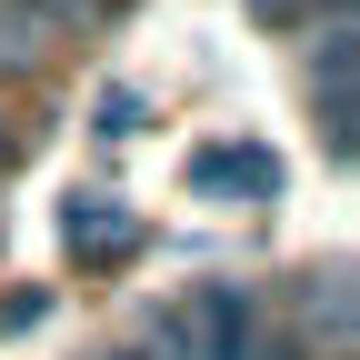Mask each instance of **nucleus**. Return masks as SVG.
Returning a JSON list of instances; mask_svg holds the SVG:
<instances>
[{"label":"nucleus","mask_w":360,"mask_h":360,"mask_svg":"<svg viewBox=\"0 0 360 360\" xmlns=\"http://www.w3.org/2000/svg\"><path fill=\"white\" fill-rule=\"evenodd\" d=\"M11 160H20V130H11V120H0V170H11Z\"/></svg>","instance_id":"8"},{"label":"nucleus","mask_w":360,"mask_h":360,"mask_svg":"<svg viewBox=\"0 0 360 360\" xmlns=\"http://www.w3.org/2000/svg\"><path fill=\"white\" fill-rule=\"evenodd\" d=\"M130 360H191V350H180V340H170V330L150 321V340H141V350H130Z\"/></svg>","instance_id":"7"},{"label":"nucleus","mask_w":360,"mask_h":360,"mask_svg":"<svg viewBox=\"0 0 360 360\" xmlns=\"http://www.w3.org/2000/svg\"><path fill=\"white\" fill-rule=\"evenodd\" d=\"M51 51H60V40H40L20 11H0V80H40V70H51Z\"/></svg>","instance_id":"6"},{"label":"nucleus","mask_w":360,"mask_h":360,"mask_svg":"<svg viewBox=\"0 0 360 360\" xmlns=\"http://www.w3.org/2000/svg\"><path fill=\"white\" fill-rule=\"evenodd\" d=\"M60 240H70V260H80V270H120L150 231H141V210H130V200H110V191H70Z\"/></svg>","instance_id":"2"},{"label":"nucleus","mask_w":360,"mask_h":360,"mask_svg":"<svg viewBox=\"0 0 360 360\" xmlns=\"http://www.w3.org/2000/svg\"><path fill=\"white\" fill-rule=\"evenodd\" d=\"M0 11H20L40 40H80V30H101L120 0H0Z\"/></svg>","instance_id":"5"},{"label":"nucleus","mask_w":360,"mask_h":360,"mask_svg":"<svg viewBox=\"0 0 360 360\" xmlns=\"http://www.w3.org/2000/svg\"><path fill=\"white\" fill-rule=\"evenodd\" d=\"M260 11H300V0H260ZM330 11H350V0H330Z\"/></svg>","instance_id":"9"},{"label":"nucleus","mask_w":360,"mask_h":360,"mask_svg":"<svg viewBox=\"0 0 360 360\" xmlns=\"http://www.w3.org/2000/svg\"><path fill=\"white\" fill-rule=\"evenodd\" d=\"M191 200H281V160L260 141H210L191 150Z\"/></svg>","instance_id":"3"},{"label":"nucleus","mask_w":360,"mask_h":360,"mask_svg":"<svg viewBox=\"0 0 360 360\" xmlns=\"http://www.w3.org/2000/svg\"><path fill=\"white\" fill-rule=\"evenodd\" d=\"M300 321L330 330V360H350V260H330V270L300 281Z\"/></svg>","instance_id":"4"},{"label":"nucleus","mask_w":360,"mask_h":360,"mask_svg":"<svg viewBox=\"0 0 360 360\" xmlns=\"http://www.w3.org/2000/svg\"><path fill=\"white\" fill-rule=\"evenodd\" d=\"M160 330L191 350V360H281V340L260 330V300L240 281H200V290H180L160 310Z\"/></svg>","instance_id":"1"}]
</instances>
